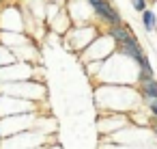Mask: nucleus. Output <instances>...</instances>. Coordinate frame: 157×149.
<instances>
[{
    "mask_svg": "<svg viewBox=\"0 0 157 149\" xmlns=\"http://www.w3.org/2000/svg\"><path fill=\"white\" fill-rule=\"evenodd\" d=\"M131 5L136 11H146V0H131Z\"/></svg>",
    "mask_w": 157,
    "mask_h": 149,
    "instance_id": "5",
    "label": "nucleus"
},
{
    "mask_svg": "<svg viewBox=\"0 0 157 149\" xmlns=\"http://www.w3.org/2000/svg\"><path fill=\"white\" fill-rule=\"evenodd\" d=\"M142 93L146 99H155L157 97V82L151 78V80H142Z\"/></svg>",
    "mask_w": 157,
    "mask_h": 149,
    "instance_id": "3",
    "label": "nucleus"
},
{
    "mask_svg": "<svg viewBox=\"0 0 157 149\" xmlns=\"http://www.w3.org/2000/svg\"><path fill=\"white\" fill-rule=\"evenodd\" d=\"M90 5L95 7V11H97L103 20H108V22H112V24H118V13L105 2V0H90Z\"/></svg>",
    "mask_w": 157,
    "mask_h": 149,
    "instance_id": "1",
    "label": "nucleus"
},
{
    "mask_svg": "<svg viewBox=\"0 0 157 149\" xmlns=\"http://www.w3.org/2000/svg\"><path fill=\"white\" fill-rule=\"evenodd\" d=\"M155 134H157V127H155Z\"/></svg>",
    "mask_w": 157,
    "mask_h": 149,
    "instance_id": "6",
    "label": "nucleus"
},
{
    "mask_svg": "<svg viewBox=\"0 0 157 149\" xmlns=\"http://www.w3.org/2000/svg\"><path fill=\"white\" fill-rule=\"evenodd\" d=\"M142 22H144V28H146V30H153V28H155L157 18H155V13H153V11H142Z\"/></svg>",
    "mask_w": 157,
    "mask_h": 149,
    "instance_id": "4",
    "label": "nucleus"
},
{
    "mask_svg": "<svg viewBox=\"0 0 157 149\" xmlns=\"http://www.w3.org/2000/svg\"><path fill=\"white\" fill-rule=\"evenodd\" d=\"M110 35H112V37H114L121 46H123V43H129V41H136V39L129 35V30H127V28H123L121 24H116V26L110 30Z\"/></svg>",
    "mask_w": 157,
    "mask_h": 149,
    "instance_id": "2",
    "label": "nucleus"
}]
</instances>
